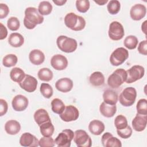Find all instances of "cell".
<instances>
[{
	"label": "cell",
	"instance_id": "6da1fadb",
	"mask_svg": "<svg viewBox=\"0 0 147 147\" xmlns=\"http://www.w3.org/2000/svg\"><path fill=\"white\" fill-rule=\"evenodd\" d=\"M43 21V16L39 13L36 7H28L25 9L24 24L27 29H33L37 25L42 24Z\"/></svg>",
	"mask_w": 147,
	"mask_h": 147
},
{
	"label": "cell",
	"instance_id": "7a4b0ae2",
	"mask_svg": "<svg viewBox=\"0 0 147 147\" xmlns=\"http://www.w3.org/2000/svg\"><path fill=\"white\" fill-rule=\"evenodd\" d=\"M64 23L66 26L74 31L83 30L86 26V21L83 17L74 13H69L64 17Z\"/></svg>",
	"mask_w": 147,
	"mask_h": 147
},
{
	"label": "cell",
	"instance_id": "3957f363",
	"mask_svg": "<svg viewBox=\"0 0 147 147\" xmlns=\"http://www.w3.org/2000/svg\"><path fill=\"white\" fill-rule=\"evenodd\" d=\"M58 48L65 53L74 52L78 47V43L75 39L68 37L66 36H59L56 40Z\"/></svg>",
	"mask_w": 147,
	"mask_h": 147
},
{
	"label": "cell",
	"instance_id": "277c9868",
	"mask_svg": "<svg viewBox=\"0 0 147 147\" xmlns=\"http://www.w3.org/2000/svg\"><path fill=\"white\" fill-rule=\"evenodd\" d=\"M126 71L122 68H118L109 76L107 84L109 87L113 88H117L126 82Z\"/></svg>",
	"mask_w": 147,
	"mask_h": 147
},
{
	"label": "cell",
	"instance_id": "5b68a950",
	"mask_svg": "<svg viewBox=\"0 0 147 147\" xmlns=\"http://www.w3.org/2000/svg\"><path fill=\"white\" fill-rule=\"evenodd\" d=\"M137 97V91L134 87H126L120 94L119 101L120 103L125 107L132 106Z\"/></svg>",
	"mask_w": 147,
	"mask_h": 147
},
{
	"label": "cell",
	"instance_id": "8992f818",
	"mask_svg": "<svg viewBox=\"0 0 147 147\" xmlns=\"http://www.w3.org/2000/svg\"><path fill=\"white\" fill-rule=\"evenodd\" d=\"M129 57L128 51L123 48L119 47L115 49L110 57V61L111 65L118 66L123 64Z\"/></svg>",
	"mask_w": 147,
	"mask_h": 147
},
{
	"label": "cell",
	"instance_id": "52a82bcc",
	"mask_svg": "<svg viewBox=\"0 0 147 147\" xmlns=\"http://www.w3.org/2000/svg\"><path fill=\"white\" fill-rule=\"evenodd\" d=\"M74 137V133L71 129H64L55 140V143L59 147H69Z\"/></svg>",
	"mask_w": 147,
	"mask_h": 147
},
{
	"label": "cell",
	"instance_id": "ba28073f",
	"mask_svg": "<svg viewBox=\"0 0 147 147\" xmlns=\"http://www.w3.org/2000/svg\"><path fill=\"white\" fill-rule=\"evenodd\" d=\"M127 78L126 82L131 83L141 79L145 74L144 68L140 65H135L126 71Z\"/></svg>",
	"mask_w": 147,
	"mask_h": 147
},
{
	"label": "cell",
	"instance_id": "9c48e42d",
	"mask_svg": "<svg viewBox=\"0 0 147 147\" xmlns=\"http://www.w3.org/2000/svg\"><path fill=\"white\" fill-rule=\"evenodd\" d=\"M108 34L110 39L114 41H118L122 39L125 35L124 28L119 22L113 21L109 25Z\"/></svg>",
	"mask_w": 147,
	"mask_h": 147
},
{
	"label": "cell",
	"instance_id": "30bf717a",
	"mask_svg": "<svg viewBox=\"0 0 147 147\" xmlns=\"http://www.w3.org/2000/svg\"><path fill=\"white\" fill-rule=\"evenodd\" d=\"M74 141L78 147H90L92 145L91 137L83 130L79 129L74 132Z\"/></svg>",
	"mask_w": 147,
	"mask_h": 147
},
{
	"label": "cell",
	"instance_id": "8fae6325",
	"mask_svg": "<svg viewBox=\"0 0 147 147\" xmlns=\"http://www.w3.org/2000/svg\"><path fill=\"white\" fill-rule=\"evenodd\" d=\"M62 121L64 122H71L76 121L79 116L78 109L73 105H69L65 107L63 112L59 115Z\"/></svg>",
	"mask_w": 147,
	"mask_h": 147
},
{
	"label": "cell",
	"instance_id": "7c38bea8",
	"mask_svg": "<svg viewBox=\"0 0 147 147\" xmlns=\"http://www.w3.org/2000/svg\"><path fill=\"white\" fill-rule=\"evenodd\" d=\"M19 85L25 91L28 92H32L37 88V80L34 77L30 75H26L23 80L19 83Z\"/></svg>",
	"mask_w": 147,
	"mask_h": 147
},
{
	"label": "cell",
	"instance_id": "4fadbf2b",
	"mask_svg": "<svg viewBox=\"0 0 147 147\" xmlns=\"http://www.w3.org/2000/svg\"><path fill=\"white\" fill-rule=\"evenodd\" d=\"M51 64L56 70L61 71L65 69L68 66L67 59L63 55L57 54L53 55L51 59Z\"/></svg>",
	"mask_w": 147,
	"mask_h": 147
},
{
	"label": "cell",
	"instance_id": "5bb4252c",
	"mask_svg": "<svg viewBox=\"0 0 147 147\" xmlns=\"http://www.w3.org/2000/svg\"><path fill=\"white\" fill-rule=\"evenodd\" d=\"M13 109L16 111H22L25 110L28 106V98L22 95H17L11 102Z\"/></svg>",
	"mask_w": 147,
	"mask_h": 147
},
{
	"label": "cell",
	"instance_id": "9a60e30c",
	"mask_svg": "<svg viewBox=\"0 0 147 147\" xmlns=\"http://www.w3.org/2000/svg\"><path fill=\"white\" fill-rule=\"evenodd\" d=\"M146 13V8L145 5L138 3L131 7L130 10L131 18L134 21H139L144 18Z\"/></svg>",
	"mask_w": 147,
	"mask_h": 147
},
{
	"label": "cell",
	"instance_id": "2e32d148",
	"mask_svg": "<svg viewBox=\"0 0 147 147\" xmlns=\"http://www.w3.org/2000/svg\"><path fill=\"white\" fill-rule=\"evenodd\" d=\"M20 144L22 146L34 147L39 145V141L30 133H24L20 138Z\"/></svg>",
	"mask_w": 147,
	"mask_h": 147
},
{
	"label": "cell",
	"instance_id": "e0dca14e",
	"mask_svg": "<svg viewBox=\"0 0 147 147\" xmlns=\"http://www.w3.org/2000/svg\"><path fill=\"white\" fill-rule=\"evenodd\" d=\"M102 144L105 147H121L122 144L121 141L117 137L109 132H106L102 136Z\"/></svg>",
	"mask_w": 147,
	"mask_h": 147
},
{
	"label": "cell",
	"instance_id": "ac0fdd59",
	"mask_svg": "<svg viewBox=\"0 0 147 147\" xmlns=\"http://www.w3.org/2000/svg\"><path fill=\"white\" fill-rule=\"evenodd\" d=\"M146 115H141L139 114H136L131 122L133 129L137 131H142L144 130L146 126Z\"/></svg>",
	"mask_w": 147,
	"mask_h": 147
},
{
	"label": "cell",
	"instance_id": "d6986e66",
	"mask_svg": "<svg viewBox=\"0 0 147 147\" xmlns=\"http://www.w3.org/2000/svg\"><path fill=\"white\" fill-rule=\"evenodd\" d=\"M55 87L60 92H67L72 90L73 87V82L68 78H63L56 81Z\"/></svg>",
	"mask_w": 147,
	"mask_h": 147
},
{
	"label": "cell",
	"instance_id": "ffe728a7",
	"mask_svg": "<svg viewBox=\"0 0 147 147\" xmlns=\"http://www.w3.org/2000/svg\"><path fill=\"white\" fill-rule=\"evenodd\" d=\"M29 59L33 64L38 65L44 61L45 55L39 49H33L29 53Z\"/></svg>",
	"mask_w": 147,
	"mask_h": 147
},
{
	"label": "cell",
	"instance_id": "44dd1931",
	"mask_svg": "<svg viewBox=\"0 0 147 147\" xmlns=\"http://www.w3.org/2000/svg\"><path fill=\"white\" fill-rule=\"evenodd\" d=\"M105 125L104 123L97 119L91 121L88 125L89 131L94 135L99 136L105 130Z\"/></svg>",
	"mask_w": 147,
	"mask_h": 147
},
{
	"label": "cell",
	"instance_id": "7402d4cb",
	"mask_svg": "<svg viewBox=\"0 0 147 147\" xmlns=\"http://www.w3.org/2000/svg\"><path fill=\"white\" fill-rule=\"evenodd\" d=\"M99 111L101 114L107 118L113 117L117 112L115 105H111L103 102L99 107Z\"/></svg>",
	"mask_w": 147,
	"mask_h": 147
},
{
	"label": "cell",
	"instance_id": "603a6c76",
	"mask_svg": "<svg viewBox=\"0 0 147 147\" xmlns=\"http://www.w3.org/2000/svg\"><path fill=\"white\" fill-rule=\"evenodd\" d=\"M34 119L39 126L42 123L51 121L48 112L44 109H40L35 111L34 114Z\"/></svg>",
	"mask_w": 147,
	"mask_h": 147
},
{
	"label": "cell",
	"instance_id": "cb8c5ba5",
	"mask_svg": "<svg viewBox=\"0 0 147 147\" xmlns=\"http://www.w3.org/2000/svg\"><path fill=\"white\" fill-rule=\"evenodd\" d=\"M5 130L8 134L16 135L21 130L20 123L16 120L7 121L5 125Z\"/></svg>",
	"mask_w": 147,
	"mask_h": 147
},
{
	"label": "cell",
	"instance_id": "d4e9b609",
	"mask_svg": "<svg viewBox=\"0 0 147 147\" xmlns=\"http://www.w3.org/2000/svg\"><path fill=\"white\" fill-rule=\"evenodd\" d=\"M103 98L106 103L111 105H115L118 102V96L115 91L107 89L104 91Z\"/></svg>",
	"mask_w": 147,
	"mask_h": 147
},
{
	"label": "cell",
	"instance_id": "484cf974",
	"mask_svg": "<svg viewBox=\"0 0 147 147\" xmlns=\"http://www.w3.org/2000/svg\"><path fill=\"white\" fill-rule=\"evenodd\" d=\"M9 44L13 47L18 48L22 46L24 42V37L18 33H12L8 38Z\"/></svg>",
	"mask_w": 147,
	"mask_h": 147
},
{
	"label": "cell",
	"instance_id": "4316f807",
	"mask_svg": "<svg viewBox=\"0 0 147 147\" xmlns=\"http://www.w3.org/2000/svg\"><path fill=\"white\" fill-rule=\"evenodd\" d=\"M89 80L90 83L95 87L101 86L105 83V76L101 72L96 71L90 75Z\"/></svg>",
	"mask_w": 147,
	"mask_h": 147
},
{
	"label": "cell",
	"instance_id": "83f0119b",
	"mask_svg": "<svg viewBox=\"0 0 147 147\" xmlns=\"http://www.w3.org/2000/svg\"><path fill=\"white\" fill-rule=\"evenodd\" d=\"M24 71L18 67H14L10 71V77L11 79L17 83H21L25 76Z\"/></svg>",
	"mask_w": 147,
	"mask_h": 147
},
{
	"label": "cell",
	"instance_id": "f1b7e54d",
	"mask_svg": "<svg viewBox=\"0 0 147 147\" xmlns=\"http://www.w3.org/2000/svg\"><path fill=\"white\" fill-rule=\"evenodd\" d=\"M41 134L44 137H51L55 131V128L51 121L46 122L40 126Z\"/></svg>",
	"mask_w": 147,
	"mask_h": 147
},
{
	"label": "cell",
	"instance_id": "f546056e",
	"mask_svg": "<svg viewBox=\"0 0 147 147\" xmlns=\"http://www.w3.org/2000/svg\"><path fill=\"white\" fill-rule=\"evenodd\" d=\"M65 107L63 102L59 98H55L51 102L52 110L56 114H61L64 110Z\"/></svg>",
	"mask_w": 147,
	"mask_h": 147
},
{
	"label": "cell",
	"instance_id": "4dcf8cb0",
	"mask_svg": "<svg viewBox=\"0 0 147 147\" xmlns=\"http://www.w3.org/2000/svg\"><path fill=\"white\" fill-rule=\"evenodd\" d=\"M52 5L49 2L44 1L40 3L38 7V11L41 16H47L52 12Z\"/></svg>",
	"mask_w": 147,
	"mask_h": 147
},
{
	"label": "cell",
	"instance_id": "1f68e13d",
	"mask_svg": "<svg viewBox=\"0 0 147 147\" xmlns=\"http://www.w3.org/2000/svg\"><path fill=\"white\" fill-rule=\"evenodd\" d=\"M38 77L40 80L44 82H49L53 78L52 71L48 68H42L38 71Z\"/></svg>",
	"mask_w": 147,
	"mask_h": 147
},
{
	"label": "cell",
	"instance_id": "d6a6232c",
	"mask_svg": "<svg viewBox=\"0 0 147 147\" xmlns=\"http://www.w3.org/2000/svg\"><path fill=\"white\" fill-rule=\"evenodd\" d=\"M138 38L133 35L127 36L124 40V46L129 49H135L138 45Z\"/></svg>",
	"mask_w": 147,
	"mask_h": 147
},
{
	"label": "cell",
	"instance_id": "836d02e7",
	"mask_svg": "<svg viewBox=\"0 0 147 147\" xmlns=\"http://www.w3.org/2000/svg\"><path fill=\"white\" fill-rule=\"evenodd\" d=\"M18 61V58L14 54H8L4 56L2 60V64L6 67L14 66Z\"/></svg>",
	"mask_w": 147,
	"mask_h": 147
},
{
	"label": "cell",
	"instance_id": "e575fe53",
	"mask_svg": "<svg viewBox=\"0 0 147 147\" xmlns=\"http://www.w3.org/2000/svg\"><path fill=\"white\" fill-rule=\"evenodd\" d=\"M120 8H121L120 2L117 0L110 1L107 6V9L109 13L112 15L117 14L119 11Z\"/></svg>",
	"mask_w": 147,
	"mask_h": 147
},
{
	"label": "cell",
	"instance_id": "d590c367",
	"mask_svg": "<svg viewBox=\"0 0 147 147\" xmlns=\"http://www.w3.org/2000/svg\"><path fill=\"white\" fill-rule=\"evenodd\" d=\"M40 91L42 96L47 99L50 98L53 95V88L48 83H43L41 84Z\"/></svg>",
	"mask_w": 147,
	"mask_h": 147
},
{
	"label": "cell",
	"instance_id": "8d00e7d4",
	"mask_svg": "<svg viewBox=\"0 0 147 147\" xmlns=\"http://www.w3.org/2000/svg\"><path fill=\"white\" fill-rule=\"evenodd\" d=\"M114 125L117 130H121L126 127L128 125L126 118L123 115H117L114 120Z\"/></svg>",
	"mask_w": 147,
	"mask_h": 147
},
{
	"label": "cell",
	"instance_id": "74e56055",
	"mask_svg": "<svg viewBox=\"0 0 147 147\" xmlns=\"http://www.w3.org/2000/svg\"><path fill=\"white\" fill-rule=\"evenodd\" d=\"M90 2L88 0H78L76 1L77 10L80 13L87 12L90 8Z\"/></svg>",
	"mask_w": 147,
	"mask_h": 147
},
{
	"label": "cell",
	"instance_id": "f35d334b",
	"mask_svg": "<svg viewBox=\"0 0 147 147\" xmlns=\"http://www.w3.org/2000/svg\"><path fill=\"white\" fill-rule=\"evenodd\" d=\"M137 114L147 115V100L146 99H140L136 106Z\"/></svg>",
	"mask_w": 147,
	"mask_h": 147
},
{
	"label": "cell",
	"instance_id": "ab89813d",
	"mask_svg": "<svg viewBox=\"0 0 147 147\" xmlns=\"http://www.w3.org/2000/svg\"><path fill=\"white\" fill-rule=\"evenodd\" d=\"M7 26L8 28L12 31L17 30L20 26V21L16 17H11L7 21Z\"/></svg>",
	"mask_w": 147,
	"mask_h": 147
},
{
	"label": "cell",
	"instance_id": "60d3db41",
	"mask_svg": "<svg viewBox=\"0 0 147 147\" xmlns=\"http://www.w3.org/2000/svg\"><path fill=\"white\" fill-rule=\"evenodd\" d=\"M55 144V141L51 137L44 136L39 140V146L41 147H53Z\"/></svg>",
	"mask_w": 147,
	"mask_h": 147
},
{
	"label": "cell",
	"instance_id": "b9f144b4",
	"mask_svg": "<svg viewBox=\"0 0 147 147\" xmlns=\"http://www.w3.org/2000/svg\"><path fill=\"white\" fill-rule=\"evenodd\" d=\"M117 134L122 138L127 139L129 138L132 134V129L131 127L129 125L127 126L126 127L121 129V130H117Z\"/></svg>",
	"mask_w": 147,
	"mask_h": 147
},
{
	"label": "cell",
	"instance_id": "7bdbcfd3",
	"mask_svg": "<svg viewBox=\"0 0 147 147\" xmlns=\"http://www.w3.org/2000/svg\"><path fill=\"white\" fill-rule=\"evenodd\" d=\"M9 13V9L7 5L0 3V18L3 19L6 17Z\"/></svg>",
	"mask_w": 147,
	"mask_h": 147
},
{
	"label": "cell",
	"instance_id": "ee69618b",
	"mask_svg": "<svg viewBox=\"0 0 147 147\" xmlns=\"http://www.w3.org/2000/svg\"><path fill=\"white\" fill-rule=\"evenodd\" d=\"M138 52L143 55H147V40H145L140 42L138 47Z\"/></svg>",
	"mask_w": 147,
	"mask_h": 147
},
{
	"label": "cell",
	"instance_id": "f6af8a7d",
	"mask_svg": "<svg viewBox=\"0 0 147 147\" xmlns=\"http://www.w3.org/2000/svg\"><path fill=\"white\" fill-rule=\"evenodd\" d=\"M8 105L6 101L3 99H0V116L5 115L7 111Z\"/></svg>",
	"mask_w": 147,
	"mask_h": 147
},
{
	"label": "cell",
	"instance_id": "bcb514c9",
	"mask_svg": "<svg viewBox=\"0 0 147 147\" xmlns=\"http://www.w3.org/2000/svg\"><path fill=\"white\" fill-rule=\"evenodd\" d=\"M1 34H0V40H3L7 37V30L6 28L1 22Z\"/></svg>",
	"mask_w": 147,
	"mask_h": 147
},
{
	"label": "cell",
	"instance_id": "7dc6e473",
	"mask_svg": "<svg viewBox=\"0 0 147 147\" xmlns=\"http://www.w3.org/2000/svg\"><path fill=\"white\" fill-rule=\"evenodd\" d=\"M53 2L54 3H55L57 6H62V5H64L67 2V1L66 0H61V1H55V0H53Z\"/></svg>",
	"mask_w": 147,
	"mask_h": 147
},
{
	"label": "cell",
	"instance_id": "c3c4849f",
	"mask_svg": "<svg viewBox=\"0 0 147 147\" xmlns=\"http://www.w3.org/2000/svg\"><path fill=\"white\" fill-rule=\"evenodd\" d=\"M146 21H145L144 22H143V24H142V26H141V29H142V32L145 34H146Z\"/></svg>",
	"mask_w": 147,
	"mask_h": 147
},
{
	"label": "cell",
	"instance_id": "681fc988",
	"mask_svg": "<svg viewBox=\"0 0 147 147\" xmlns=\"http://www.w3.org/2000/svg\"><path fill=\"white\" fill-rule=\"evenodd\" d=\"M94 2L98 4L99 5H104L105 3H106L108 1L107 0H103V1H94Z\"/></svg>",
	"mask_w": 147,
	"mask_h": 147
}]
</instances>
